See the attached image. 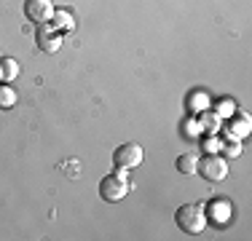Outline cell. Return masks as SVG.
Returning <instances> with one entry per match:
<instances>
[{
  "instance_id": "2",
  "label": "cell",
  "mask_w": 252,
  "mask_h": 241,
  "mask_svg": "<svg viewBox=\"0 0 252 241\" xmlns=\"http://www.w3.org/2000/svg\"><path fill=\"white\" fill-rule=\"evenodd\" d=\"M142 158H145V153H142V148H140L137 142L118 145V148L113 150V164H116V169H121V172L140 166V164H142Z\"/></svg>"
},
{
  "instance_id": "10",
  "label": "cell",
  "mask_w": 252,
  "mask_h": 241,
  "mask_svg": "<svg viewBox=\"0 0 252 241\" xmlns=\"http://www.w3.org/2000/svg\"><path fill=\"white\" fill-rule=\"evenodd\" d=\"M57 19H59V27H64V30H73V16H70V14H64V11H59V14H57Z\"/></svg>"
},
{
  "instance_id": "3",
  "label": "cell",
  "mask_w": 252,
  "mask_h": 241,
  "mask_svg": "<svg viewBox=\"0 0 252 241\" xmlns=\"http://www.w3.org/2000/svg\"><path fill=\"white\" fill-rule=\"evenodd\" d=\"M126 193H129V182H126V177H124L121 172L102 177V182H99V196L105 198V201H121Z\"/></svg>"
},
{
  "instance_id": "8",
  "label": "cell",
  "mask_w": 252,
  "mask_h": 241,
  "mask_svg": "<svg viewBox=\"0 0 252 241\" xmlns=\"http://www.w3.org/2000/svg\"><path fill=\"white\" fill-rule=\"evenodd\" d=\"M16 72H19V67H16V62L11 57L0 59V75H3V81H14Z\"/></svg>"
},
{
  "instance_id": "5",
  "label": "cell",
  "mask_w": 252,
  "mask_h": 241,
  "mask_svg": "<svg viewBox=\"0 0 252 241\" xmlns=\"http://www.w3.org/2000/svg\"><path fill=\"white\" fill-rule=\"evenodd\" d=\"M25 16L35 24H46L54 16L51 0H27L25 3Z\"/></svg>"
},
{
  "instance_id": "9",
  "label": "cell",
  "mask_w": 252,
  "mask_h": 241,
  "mask_svg": "<svg viewBox=\"0 0 252 241\" xmlns=\"http://www.w3.org/2000/svg\"><path fill=\"white\" fill-rule=\"evenodd\" d=\"M16 105V91L11 86H0V110H11Z\"/></svg>"
},
{
  "instance_id": "7",
  "label": "cell",
  "mask_w": 252,
  "mask_h": 241,
  "mask_svg": "<svg viewBox=\"0 0 252 241\" xmlns=\"http://www.w3.org/2000/svg\"><path fill=\"white\" fill-rule=\"evenodd\" d=\"M196 166H199V158L193 153H185L177 158V172L180 174H196Z\"/></svg>"
},
{
  "instance_id": "4",
  "label": "cell",
  "mask_w": 252,
  "mask_h": 241,
  "mask_svg": "<svg viewBox=\"0 0 252 241\" xmlns=\"http://www.w3.org/2000/svg\"><path fill=\"white\" fill-rule=\"evenodd\" d=\"M196 172H199L204 180H209V182H220V180L228 174V169H225V161L223 158H218V155H207V158L199 161Z\"/></svg>"
},
{
  "instance_id": "1",
  "label": "cell",
  "mask_w": 252,
  "mask_h": 241,
  "mask_svg": "<svg viewBox=\"0 0 252 241\" xmlns=\"http://www.w3.org/2000/svg\"><path fill=\"white\" fill-rule=\"evenodd\" d=\"M175 220H177V225L183 233L196 236V233H201L204 228H207V209H204V204H183V207L177 209Z\"/></svg>"
},
{
  "instance_id": "6",
  "label": "cell",
  "mask_w": 252,
  "mask_h": 241,
  "mask_svg": "<svg viewBox=\"0 0 252 241\" xmlns=\"http://www.w3.org/2000/svg\"><path fill=\"white\" fill-rule=\"evenodd\" d=\"M38 46L40 51H59V46H62V38H59V32H54V30L49 27V22L46 24H38Z\"/></svg>"
}]
</instances>
